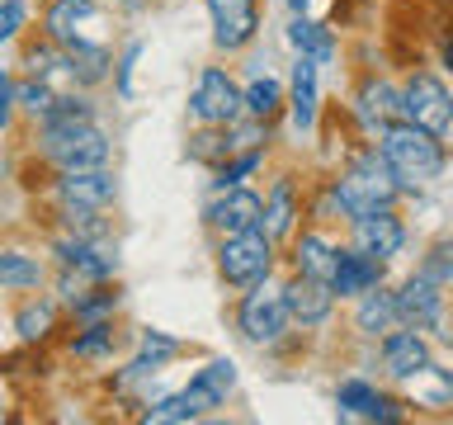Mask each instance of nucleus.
I'll return each instance as SVG.
<instances>
[{"instance_id": "obj_1", "label": "nucleus", "mask_w": 453, "mask_h": 425, "mask_svg": "<svg viewBox=\"0 0 453 425\" xmlns=\"http://www.w3.org/2000/svg\"><path fill=\"white\" fill-rule=\"evenodd\" d=\"M326 184H331V194L340 198L345 222L349 218H364V212H378V208H396L406 198V189L396 184L388 161H382V151L373 147V142H364V137L354 142L345 161L326 175Z\"/></svg>"}, {"instance_id": "obj_2", "label": "nucleus", "mask_w": 453, "mask_h": 425, "mask_svg": "<svg viewBox=\"0 0 453 425\" xmlns=\"http://www.w3.org/2000/svg\"><path fill=\"white\" fill-rule=\"evenodd\" d=\"M28 156L42 170L113 166V137L99 119H90V123H28Z\"/></svg>"}, {"instance_id": "obj_3", "label": "nucleus", "mask_w": 453, "mask_h": 425, "mask_svg": "<svg viewBox=\"0 0 453 425\" xmlns=\"http://www.w3.org/2000/svg\"><path fill=\"white\" fill-rule=\"evenodd\" d=\"M373 147L382 151V161H388V170L396 175V184H402L406 194L434 184L439 175H444V166H449L444 137L425 133V128L406 123V119H396V123L382 128V133L373 137Z\"/></svg>"}, {"instance_id": "obj_4", "label": "nucleus", "mask_w": 453, "mask_h": 425, "mask_svg": "<svg viewBox=\"0 0 453 425\" xmlns=\"http://www.w3.org/2000/svg\"><path fill=\"white\" fill-rule=\"evenodd\" d=\"M212 269H218V279L232 293L255 289V283L274 279L279 241L269 236L265 227H250V232H236V236H218V246H212Z\"/></svg>"}, {"instance_id": "obj_5", "label": "nucleus", "mask_w": 453, "mask_h": 425, "mask_svg": "<svg viewBox=\"0 0 453 425\" xmlns=\"http://www.w3.org/2000/svg\"><path fill=\"white\" fill-rule=\"evenodd\" d=\"M232 321L241 340H250V345H269L274 350L283 336L293 331V312H288V298H283V283L265 279L255 283V289H241L236 303H232Z\"/></svg>"}, {"instance_id": "obj_6", "label": "nucleus", "mask_w": 453, "mask_h": 425, "mask_svg": "<svg viewBox=\"0 0 453 425\" xmlns=\"http://www.w3.org/2000/svg\"><path fill=\"white\" fill-rule=\"evenodd\" d=\"M42 251L57 269H71L81 279H119L123 255L113 236H76V232H57V227H42Z\"/></svg>"}, {"instance_id": "obj_7", "label": "nucleus", "mask_w": 453, "mask_h": 425, "mask_svg": "<svg viewBox=\"0 0 453 425\" xmlns=\"http://www.w3.org/2000/svg\"><path fill=\"white\" fill-rule=\"evenodd\" d=\"M62 359L81 364V368H109L119 364L127 350H133V331L123 326V317H109V321H71L62 340H57Z\"/></svg>"}, {"instance_id": "obj_8", "label": "nucleus", "mask_w": 453, "mask_h": 425, "mask_svg": "<svg viewBox=\"0 0 453 425\" xmlns=\"http://www.w3.org/2000/svg\"><path fill=\"white\" fill-rule=\"evenodd\" d=\"M402 119L425 128L434 137H449L453 133V90L449 81L430 66H411L406 81H402Z\"/></svg>"}, {"instance_id": "obj_9", "label": "nucleus", "mask_w": 453, "mask_h": 425, "mask_svg": "<svg viewBox=\"0 0 453 425\" xmlns=\"http://www.w3.org/2000/svg\"><path fill=\"white\" fill-rule=\"evenodd\" d=\"M246 113V90L241 81L232 76V66H198L194 76V90H189V119L194 123H212V128H226Z\"/></svg>"}, {"instance_id": "obj_10", "label": "nucleus", "mask_w": 453, "mask_h": 425, "mask_svg": "<svg viewBox=\"0 0 453 425\" xmlns=\"http://www.w3.org/2000/svg\"><path fill=\"white\" fill-rule=\"evenodd\" d=\"M208 28H212V52L218 57H241L260 42L265 14L260 0H203Z\"/></svg>"}, {"instance_id": "obj_11", "label": "nucleus", "mask_w": 453, "mask_h": 425, "mask_svg": "<svg viewBox=\"0 0 453 425\" xmlns=\"http://www.w3.org/2000/svg\"><path fill=\"white\" fill-rule=\"evenodd\" d=\"M104 19H109L104 0H42L38 5V34L62 42V48L81 38H104Z\"/></svg>"}, {"instance_id": "obj_12", "label": "nucleus", "mask_w": 453, "mask_h": 425, "mask_svg": "<svg viewBox=\"0 0 453 425\" xmlns=\"http://www.w3.org/2000/svg\"><path fill=\"white\" fill-rule=\"evenodd\" d=\"M38 198H57V204H81V208H109L119 204V175L113 166H90V170H48Z\"/></svg>"}, {"instance_id": "obj_13", "label": "nucleus", "mask_w": 453, "mask_h": 425, "mask_svg": "<svg viewBox=\"0 0 453 425\" xmlns=\"http://www.w3.org/2000/svg\"><path fill=\"white\" fill-rule=\"evenodd\" d=\"M52 279V260L42 251V241H24V236H0V298H24L48 289Z\"/></svg>"}, {"instance_id": "obj_14", "label": "nucleus", "mask_w": 453, "mask_h": 425, "mask_svg": "<svg viewBox=\"0 0 453 425\" xmlns=\"http://www.w3.org/2000/svg\"><path fill=\"white\" fill-rule=\"evenodd\" d=\"M345 119L359 128L364 137H378L388 123L402 119V85H392L388 76H378V71H364V76L354 81Z\"/></svg>"}, {"instance_id": "obj_15", "label": "nucleus", "mask_w": 453, "mask_h": 425, "mask_svg": "<svg viewBox=\"0 0 453 425\" xmlns=\"http://www.w3.org/2000/svg\"><path fill=\"white\" fill-rule=\"evenodd\" d=\"M66 307H62V298H57L52 289H38V293H24V298H14V307H10V331L19 345H57L66 331Z\"/></svg>"}, {"instance_id": "obj_16", "label": "nucleus", "mask_w": 453, "mask_h": 425, "mask_svg": "<svg viewBox=\"0 0 453 425\" xmlns=\"http://www.w3.org/2000/svg\"><path fill=\"white\" fill-rule=\"evenodd\" d=\"M203 227L212 236H236V232H250V227H265V194L250 189V184H236V189H208Z\"/></svg>"}, {"instance_id": "obj_17", "label": "nucleus", "mask_w": 453, "mask_h": 425, "mask_svg": "<svg viewBox=\"0 0 453 425\" xmlns=\"http://www.w3.org/2000/svg\"><path fill=\"white\" fill-rule=\"evenodd\" d=\"M392 298H396V321L416 326V331H439L449 317V289L434 283L430 274H420V269L396 283Z\"/></svg>"}, {"instance_id": "obj_18", "label": "nucleus", "mask_w": 453, "mask_h": 425, "mask_svg": "<svg viewBox=\"0 0 453 425\" xmlns=\"http://www.w3.org/2000/svg\"><path fill=\"white\" fill-rule=\"evenodd\" d=\"M283 298H288V312H293V326L297 331H321L331 326L340 298L326 279H307V274H288L283 279Z\"/></svg>"}, {"instance_id": "obj_19", "label": "nucleus", "mask_w": 453, "mask_h": 425, "mask_svg": "<svg viewBox=\"0 0 453 425\" xmlns=\"http://www.w3.org/2000/svg\"><path fill=\"white\" fill-rule=\"evenodd\" d=\"M303 194L307 184L293 175V170H279L274 180H269L265 189V232L279 241V246H288L293 232L303 227Z\"/></svg>"}, {"instance_id": "obj_20", "label": "nucleus", "mask_w": 453, "mask_h": 425, "mask_svg": "<svg viewBox=\"0 0 453 425\" xmlns=\"http://www.w3.org/2000/svg\"><path fill=\"white\" fill-rule=\"evenodd\" d=\"M430 359H434V350H430V340H425V331H416V326L396 321L392 331L378 340V364H382V374H388L392 382H406L411 374H420Z\"/></svg>"}, {"instance_id": "obj_21", "label": "nucleus", "mask_w": 453, "mask_h": 425, "mask_svg": "<svg viewBox=\"0 0 453 425\" xmlns=\"http://www.w3.org/2000/svg\"><path fill=\"white\" fill-rule=\"evenodd\" d=\"M349 246H359L378 260H396L406 251V222L396 208H378V212H364V218H349Z\"/></svg>"}, {"instance_id": "obj_22", "label": "nucleus", "mask_w": 453, "mask_h": 425, "mask_svg": "<svg viewBox=\"0 0 453 425\" xmlns=\"http://www.w3.org/2000/svg\"><path fill=\"white\" fill-rule=\"evenodd\" d=\"M335 255H340V241H335L331 227L303 222L293 232V241H288V274H307V279H326V283H331Z\"/></svg>"}, {"instance_id": "obj_23", "label": "nucleus", "mask_w": 453, "mask_h": 425, "mask_svg": "<svg viewBox=\"0 0 453 425\" xmlns=\"http://www.w3.org/2000/svg\"><path fill=\"white\" fill-rule=\"evenodd\" d=\"M288 119L297 137H311L321 123V62L311 57H297L288 71Z\"/></svg>"}, {"instance_id": "obj_24", "label": "nucleus", "mask_w": 453, "mask_h": 425, "mask_svg": "<svg viewBox=\"0 0 453 425\" xmlns=\"http://www.w3.org/2000/svg\"><path fill=\"white\" fill-rule=\"evenodd\" d=\"M382 279H388V260H378V255H368L359 246H349V241H340V255H335V269H331V289H335L340 303H349V298L378 289Z\"/></svg>"}, {"instance_id": "obj_25", "label": "nucleus", "mask_w": 453, "mask_h": 425, "mask_svg": "<svg viewBox=\"0 0 453 425\" xmlns=\"http://www.w3.org/2000/svg\"><path fill=\"white\" fill-rule=\"evenodd\" d=\"M236 359H226V354H212V359H203L189 374V382H184V392L194 397L198 406H203V416H212V411H222L226 402L236 397Z\"/></svg>"}, {"instance_id": "obj_26", "label": "nucleus", "mask_w": 453, "mask_h": 425, "mask_svg": "<svg viewBox=\"0 0 453 425\" xmlns=\"http://www.w3.org/2000/svg\"><path fill=\"white\" fill-rule=\"evenodd\" d=\"M66 76L76 90H99L113 76V48L109 38H81L66 48Z\"/></svg>"}, {"instance_id": "obj_27", "label": "nucleus", "mask_w": 453, "mask_h": 425, "mask_svg": "<svg viewBox=\"0 0 453 425\" xmlns=\"http://www.w3.org/2000/svg\"><path fill=\"white\" fill-rule=\"evenodd\" d=\"M349 303H354V312H349V331L359 336V340H373V345H378V340L396 326V298H392L388 283H378V289L349 298Z\"/></svg>"}, {"instance_id": "obj_28", "label": "nucleus", "mask_w": 453, "mask_h": 425, "mask_svg": "<svg viewBox=\"0 0 453 425\" xmlns=\"http://www.w3.org/2000/svg\"><path fill=\"white\" fill-rule=\"evenodd\" d=\"M38 204H42V227H57V232H76V236H113L109 208L57 204V198H38Z\"/></svg>"}, {"instance_id": "obj_29", "label": "nucleus", "mask_w": 453, "mask_h": 425, "mask_svg": "<svg viewBox=\"0 0 453 425\" xmlns=\"http://www.w3.org/2000/svg\"><path fill=\"white\" fill-rule=\"evenodd\" d=\"M123 317V283L119 279H95L66 303V321H109Z\"/></svg>"}, {"instance_id": "obj_30", "label": "nucleus", "mask_w": 453, "mask_h": 425, "mask_svg": "<svg viewBox=\"0 0 453 425\" xmlns=\"http://www.w3.org/2000/svg\"><path fill=\"white\" fill-rule=\"evenodd\" d=\"M288 42H293L297 57H311V62H321V66L340 57L335 28L321 24V19H311V14H293V19H288Z\"/></svg>"}, {"instance_id": "obj_31", "label": "nucleus", "mask_w": 453, "mask_h": 425, "mask_svg": "<svg viewBox=\"0 0 453 425\" xmlns=\"http://www.w3.org/2000/svg\"><path fill=\"white\" fill-rule=\"evenodd\" d=\"M406 397V406H453V368H439L434 359L411 374L406 382H396Z\"/></svg>"}, {"instance_id": "obj_32", "label": "nucleus", "mask_w": 453, "mask_h": 425, "mask_svg": "<svg viewBox=\"0 0 453 425\" xmlns=\"http://www.w3.org/2000/svg\"><path fill=\"white\" fill-rule=\"evenodd\" d=\"M226 156H232V137H226V128H212V123H194L189 137H184V161L189 166H222Z\"/></svg>"}, {"instance_id": "obj_33", "label": "nucleus", "mask_w": 453, "mask_h": 425, "mask_svg": "<svg viewBox=\"0 0 453 425\" xmlns=\"http://www.w3.org/2000/svg\"><path fill=\"white\" fill-rule=\"evenodd\" d=\"M265 156H269V147H246V151H232L222 166H212L208 170V189H236V184H250L255 175L265 170Z\"/></svg>"}, {"instance_id": "obj_34", "label": "nucleus", "mask_w": 453, "mask_h": 425, "mask_svg": "<svg viewBox=\"0 0 453 425\" xmlns=\"http://www.w3.org/2000/svg\"><path fill=\"white\" fill-rule=\"evenodd\" d=\"M246 90V113L250 119H265V123H274L283 109H288V90L274 81V76H265V71H255V76L241 85Z\"/></svg>"}, {"instance_id": "obj_35", "label": "nucleus", "mask_w": 453, "mask_h": 425, "mask_svg": "<svg viewBox=\"0 0 453 425\" xmlns=\"http://www.w3.org/2000/svg\"><path fill=\"white\" fill-rule=\"evenodd\" d=\"M133 350H137V354H151V359H161L165 368L180 364L184 354H194L189 340H184V336H170V331H161V326H133Z\"/></svg>"}, {"instance_id": "obj_36", "label": "nucleus", "mask_w": 453, "mask_h": 425, "mask_svg": "<svg viewBox=\"0 0 453 425\" xmlns=\"http://www.w3.org/2000/svg\"><path fill=\"white\" fill-rule=\"evenodd\" d=\"M57 95H62V90H57L52 81H38V76H19V81H14V104H19L24 123H38L42 113L52 109Z\"/></svg>"}, {"instance_id": "obj_37", "label": "nucleus", "mask_w": 453, "mask_h": 425, "mask_svg": "<svg viewBox=\"0 0 453 425\" xmlns=\"http://www.w3.org/2000/svg\"><path fill=\"white\" fill-rule=\"evenodd\" d=\"M142 52H147V42L142 38H127L119 52H113V76H109V85H113V99H133L137 95V62H142Z\"/></svg>"}, {"instance_id": "obj_38", "label": "nucleus", "mask_w": 453, "mask_h": 425, "mask_svg": "<svg viewBox=\"0 0 453 425\" xmlns=\"http://www.w3.org/2000/svg\"><path fill=\"white\" fill-rule=\"evenodd\" d=\"M373 397H378V382L349 374V378H340V388H335V411H340V416L364 421V411L373 406Z\"/></svg>"}, {"instance_id": "obj_39", "label": "nucleus", "mask_w": 453, "mask_h": 425, "mask_svg": "<svg viewBox=\"0 0 453 425\" xmlns=\"http://www.w3.org/2000/svg\"><path fill=\"white\" fill-rule=\"evenodd\" d=\"M28 28H34V0H0V48L24 42Z\"/></svg>"}, {"instance_id": "obj_40", "label": "nucleus", "mask_w": 453, "mask_h": 425, "mask_svg": "<svg viewBox=\"0 0 453 425\" xmlns=\"http://www.w3.org/2000/svg\"><path fill=\"white\" fill-rule=\"evenodd\" d=\"M416 269H420V274H430L434 283H444V289H453V236L430 241V251H425V260Z\"/></svg>"}, {"instance_id": "obj_41", "label": "nucleus", "mask_w": 453, "mask_h": 425, "mask_svg": "<svg viewBox=\"0 0 453 425\" xmlns=\"http://www.w3.org/2000/svg\"><path fill=\"white\" fill-rule=\"evenodd\" d=\"M406 416H411L406 397H392V392H378L373 406L364 411V421H373V425H402Z\"/></svg>"}, {"instance_id": "obj_42", "label": "nucleus", "mask_w": 453, "mask_h": 425, "mask_svg": "<svg viewBox=\"0 0 453 425\" xmlns=\"http://www.w3.org/2000/svg\"><path fill=\"white\" fill-rule=\"evenodd\" d=\"M14 81H19V71H14V66H0V133H14V123H19V104H14Z\"/></svg>"}, {"instance_id": "obj_43", "label": "nucleus", "mask_w": 453, "mask_h": 425, "mask_svg": "<svg viewBox=\"0 0 453 425\" xmlns=\"http://www.w3.org/2000/svg\"><path fill=\"white\" fill-rule=\"evenodd\" d=\"M109 10H119V14H127V19H133V14H142V10H151L156 0H104Z\"/></svg>"}, {"instance_id": "obj_44", "label": "nucleus", "mask_w": 453, "mask_h": 425, "mask_svg": "<svg viewBox=\"0 0 453 425\" xmlns=\"http://www.w3.org/2000/svg\"><path fill=\"white\" fill-rule=\"evenodd\" d=\"M439 62H444V71L453 76V34H444V38H439Z\"/></svg>"}, {"instance_id": "obj_45", "label": "nucleus", "mask_w": 453, "mask_h": 425, "mask_svg": "<svg viewBox=\"0 0 453 425\" xmlns=\"http://www.w3.org/2000/svg\"><path fill=\"white\" fill-rule=\"evenodd\" d=\"M307 5H311V0H288V10H293V14H307Z\"/></svg>"}, {"instance_id": "obj_46", "label": "nucleus", "mask_w": 453, "mask_h": 425, "mask_svg": "<svg viewBox=\"0 0 453 425\" xmlns=\"http://www.w3.org/2000/svg\"><path fill=\"white\" fill-rule=\"evenodd\" d=\"M5 416H10V397L0 392V421H5Z\"/></svg>"}]
</instances>
